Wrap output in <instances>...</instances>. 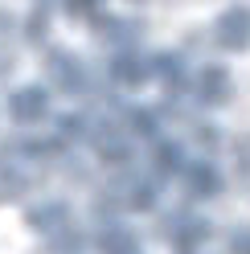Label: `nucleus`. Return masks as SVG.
I'll list each match as a JSON object with an SVG mask.
<instances>
[{
  "label": "nucleus",
  "instance_id": "f257e3e1",
  "mask_svg": "<svg viewBox=\"0 0 250 254\" xmlns=\"http://www.w3.org/2000/svg\"><path fill=\"white\" fill-rule=\"evenodd\" d=\"M45 111H50V94L41 86H25L8 99V115L17 123H37V119H45Z\"/></svg>",
  "mask_w": 250,
  "mask_h": 254
},
{
  "label": "nucleus",
  "instance_id": "f03ea898",
  "mask_svg": "<svg viewBox=\"0 0 250 254\" xmlns=\"http://www.w3.org/2000/svg\"><path fill=\"white\" fill-rule=\"evenodd\" d=\"M217 41L226 45V50H242L250 41V8H226L222 17H217Z\"/></svg>",
  "mask_w": 250,
  "mask_h": 254
},
{
  "label": "nucleus",
  "instance_id": "7ed1b4c3",
  "mask_svg": "<svg viewBox=\"0 0 250 254\" xmlns=\"http://www.w3.org/2000/svg\"><path fill=\"white\" fill-rule=\"evenodd\" d=\"M230 94H234V82H230V74L222 66H205L201 70V78H197V99L201 103L217 107V103H226Z\"/></svg>",
  "mask_w": 250,
  "mask_h": 254
},
{
  "label": "nucleus",
  "instance_id": "20e7f679",
  "mask_svg": "<svg viewBox=\"0 0 250 254\" xmlns=\"http://www.w3.org/2000/svg\"><path fill=\"white\" fill-rule=\"evenodd\" d=\"M115 78L119 82H139V78H144V62H135L131 54H123L115 62Z\"/></svg>",
  "mask_w": 250,
  "mask_h": 254
},
{
  "label": "nucleus",
  "instance_id": "39448f33",
  "mask_svg": "<svg viewBox=\"0 0 250 254\" xmlns=\"http://www.w3.org/2000/svg\"><path fill=\"white\" fill-rule=\"evenodd\" d=\"M234 254H250V234H238V238H234Z\"/></svg>",
  "mask_w": 250,
  "mask_h": 254
}]
</instances>
